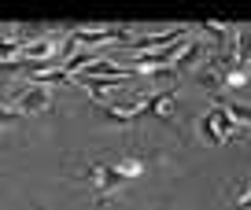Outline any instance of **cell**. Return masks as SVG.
<instances>
[{
	"instance_id": "cell-6",
	"label": "cell",
	"mask_w": 251,
	"mask_h": 210,
	"mask_svg": "<svg viewBox=\"0 0 251 210\" xmlns=\"http://www.w3.org/2000/svg\"><path fill=\"white\" fill-rule=\"evenodd\" d=\"M170 111H174V89H159L144 103V115H151V118H170Z\"/></svg>"
},
{
	"instance_id": "cell-7",
	"label": "cell",
	"mask_w": 251,
	"mask_h": 210,
	"mask_svg": "<svg viewBox=\"0 0 251 210\" xmlns=\"http://www.w3.org/2000/svg\"><path fill=\"white\" fill-rule=\"evenodd\" d=\"M203 55H207L203 41H188V48H185V52H181V59L174 63V70H177V74H188V70L196 67V63L203 59Z\"/></svg>"
},
{
	"instance_id": "cell-9",
	"label": "cell",
	"mask_w": 251,
	"mask_h": 210,
	"mask_svg": "<svg viewBox=\"0 0 251 210\" xmlns=\"http://www.w3.org/2000/svg\"><path fill=\"white\" fill-rule=\"evenodd\" d=\"M100 115L107 118L111 125H129V122H133V115H126V111H115V107H107V103H100Z\"/></svg>"
},
{
	"instance_id": "cell-5",
	"label": "cell",
	"mask_w": 251,
	"mask_h": 210,
	"mask_svg": "<svg viewBox=\"0 0 251 210\" xmlns=\"http://www.w3.org/2000/svg\"><path fill=\"white\" fill-rule=\"evenodd\" d=\"M226 207H229V210H251V181H248V177L229 181V188H226Z\"/></svg>"
},
{
	"instance_id": "cell-10",
	"label": "cell",
	"mask_w": 251,
	"mask_h": 210,
	"mask_svg": "<svg viewBox=\"0 0 251 210\" xmlns=\"http://www.w3.org/2000/svg\"><path fill=\"white\" fill-rule=\"evenodd\" d=\"M118 170H122V177L129 181V177H141L144 163H137V159H122V163H118Z\"/></svg>"
},
{
	"instance_id": "cell-3",
	"label": "cell",
	"mask_w": 251,
	"mask_h": 210,
	"mask_svg": "<svg viewBox=\"0 0 251 210\" xmlns=\"http://www.w3.org/2000/svg\"><path fill=\"white\" fill-rule=\"evenodd\" d=\"M71 37L78 41L81 48H89V45H111V41H118V45H129V26H100V30H74Z\"/></svg>"
},
{
	"instance_id": "cell-1",
	"label": "cell",
	"mask_w": 251,
	"mask_h": 210,
	"mask_svg": "<svg viewBox=\"0 0 251 210\" xmlns=\"http://www.w3.org/2000/svg\"><path fill=\"white\" fill-rule=\"evenodd\" d=\"M233 137H236V118L229 115L222 103L200 118V140H207V144H214V148H218V144H229Z\"/></svg>"
},
{
	"instance_id": "cell-4",
	"label": "cell",
	"mask_w": 251,
	"mask_h": 210,
	"mask_svg": "<svg viewBox=\"0 0 251 210\" xmlns=\"http://www.w3.org/2000/svg\"><path fill=\"white\" fill-rule=\"evenodd\" d=\"M15 111L19 115H45V111H52V93L41 85H23L19 100H15Z\"/></svg>"
},
{
	"instance_id": "cell-2",
	"label": "cell",
	"mask_w": 251,
	"mask_h": 210,
	"mask_svg": "<svg viewBox=\"0 0 251 210\" xmlns=\"http://www.w3.org/2000/svg\"><path fill=\"white\" fill-rule=\"evenodd\" d=\"M85 185H93L96 192H100V203H107V199H111V192H115L118 185H126V177H122V170H118V166L93 163V166L85 170Z\"/></svg>"
},
{
	"instance_id": "cell-8",
	"label": "cell",
	"mask_w": 251,
	"mask_h": 210,
	"mask_svg": "<svg viewBox=\"0 0 251 210\" xmlns=\"http://www.w3.org/2000/svg\"><path fill=\"white\" fill-rule=\"evenodd\" d=\"M236 67L251 70V26H244V30L236 33Z\"/></svg>"
},
{
	"instance_id": "cell-11",
	"label": "cell",
	"mask_w": 251,
	"mask_h": 210,
	"mask_svg": "<svg viewBox=\"0 0 251 210\" xmlns=\"http://www.w3.org/2000/svg\"><path fill=\"white\" fill-rule=\"evenodd\" d=\"M203 30H207V33H214V37H218V41L233 37V33H229V26H222V23H203Z\"/></svg>"
}]
</instances>
